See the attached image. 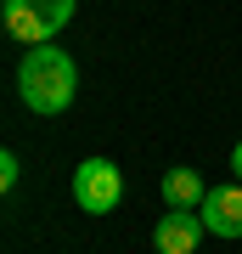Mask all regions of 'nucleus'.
<instances>
[{
  "mask_svg": "<svg viewBox=\"0 0 242 254\" xmlns=\"http://www.w3.org/2000/svg\"><path fill=\"white\" fill-rule=\"evenodd\" d=\"M17 175H23V164H17V153H0V187H17Z\"/></svg>",
  "mask_w": 242,
  "mask_h": 254,
  "instance_id": "nucleus-7",
  "label": "nucleus"
},
{
  "mask_svg": "<svg viewBox=\"0 0 242 254\" xmlns=\"http://www.w3.org/2000/svg\"><path fill=\"white\" fill-rule=\"evenodd\" d=\"M79 91V68L62 46H28L17 63V96L28 113H68Z\"/></svg>",
  "mask_w": 242,
  "mask_h": 254,
  "instance_id": "nucleus-1",
  "label": "nucleus"
},
{
  "mask_svg": "<svg viewBox=\"0 0 242 254\" xmlns=\"http://www.w3.org/2000/svg\"><path fill=\"white\" fill-rule=\"evenodd\" d=\"M203 226L214 237H242V181H225V187H208L203 203H197Z\"/></svg>",
  "mask_w": 242,
  "mask_h": 254,
  "instance_id": "nucleus-5",
  "label": "nucleus"
},
{
  "mask_svg": "<svg viewBox=\"0 0 242 254\" xmlns=\"http://www.w3.org/2000/svg\"><path fill=\"white\" fill-rule=\"evenodd\" d=\"M203 215L197 209H163V220L152 226V249L158 254H197V243H203Z\"/></svg>",
  "mask_w": 242,
  "mask_h": 254,
  "instance_id": "nucleus-4",
  "label": "nucleus"
},
{
  "mask_svg": "<svg viewBox=\"0 0 242 254\" xmlns=\"http://www.w3.org/2000/svg\"><path fill=\"white\" fill-rule=\"evenodd\" d=\"M158 192H163V203H169V209H197L208 187H203V175H197V170L175 164V170H169V175L158 181Z\"/></svg>",
  "mask_w": 242,
  "mask_h": 254,
  "instance_id": "nucleus-6",
  "label": "nucleus"
},
{
  "mask_svg": "<svg viewBox=\"0 0 242 254\" xmlns=\"http://www.w3.org/2000/svg\"><path fill=\"white\" fill-rule=\"evenodd\" d=\"M73 203H79L85 215H113V209L124 203V170H118L113 158H85L79 170H73Z\"/></svg>",
  "mask_w": 242,
  "mask_h": 254,
  "instance_id": "nucleus-3",
  "label": "nucleus"
},
{
  "mask_svg": "<svg viewBox=\"0 0 242 254\" xmlns=\"http://www.w3.org/2000/svg\"><path fill=\"white\" fill-rule=\"evenodd\" d=\"M73 6L79 0H0V28L23 46H51L73 23Z\"/></svg>",
  "mask_w": 242,
  "mask_h": 254,
  "instance_id": "nucleus-2",
  "label": "nucleus"
},
{
  "mask_svg": "<svg viewBox=\"0 0 242 254\" xmlns=\"http://www.w3.org/2000/svg\"><path fill=\"white\" fill-rule=\"evenodd\" d=\"M231 175H237V181H242V141L231 147Z\"/></svg>",
  "mask_w": 242,
  "mask_h": 254,
  "instance_id": "nucleus-8",
  "label": "nucleus"
}]
</instances>
